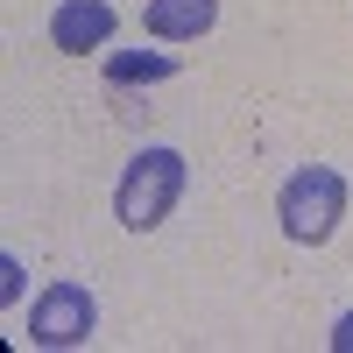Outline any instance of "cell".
<instances>
[{
  "label": "cell",
  "instance_id": "cell-3",
  "mask_svg": "<svg viewBox=\"0 0 353 353\" xmlns=\"http://www.w3.org/2000/svg\"><path fill=\"white\" fill-rule=\"evenodd\" d=\"M92 325H99V304L85 283H50L36 297V311H28V339L36 346H85Z\"/></svg>",
  "mask_w": 353,
  "mask_h": 353
},
{
  "label": "cell",
  "instance_id": "cell-5",
  "mask_svg": "<svg viewBox=\"0 0 353 353\" xmlns=\"http://www.w3.org/2000/svg\"><path fill=\"white\" fill-rule=\"evenodd\" d=\"M212 21H219V0H149V14H141V28L163 43H198Z\"/></svg>",
  "mask_w": 353,
  "mask_h": 353
},
{
  "label": "cell",
  "instance_id": "cell-2",
  "mask_svg": "<svg viewBox=\"0 0 353 353\" xmlns=\"http://www.w3.org/2000/svg\"><path fill=\"white\" fill-rule=\"evenodd\" d=\"M176 198H184V156L176 149H141L121 170V184H113V219L128 233H156L176 212Z\"/></svg>",
  "mask_w": 353,
  "mask_h": 353
},
{
  "label": "cell",
  "instance_id": "cell-8",
  "mask_svg": "<svg viewBox=\"0 0 353 353\" xmlns=\"http://www.w3.org/2000/svg\"><path fill=\"white\" fill-rule=\"evenodd\" d=\"M332 353H353V311H346L339 325H332Z\"/></svg>",
  "mask_w": 353,
  "mask_h": 353
},
{
  "label": "cell",
  "instance_id": "cell-4",
  "mask_svg": "<svg viewBox=\"0 0 353 353\" xmlns=\"http://www.w3.org/2000/svg\"><path fill=\"white\" fill-rule=\"evenodd\" d=\"M113 28H121V14H113L106 0H64V8L50 14V43L71 50V57H85V50H106Z\"/></svg>",
  "mask_w": 353,
  "mask_h": 353
},
{
  "label": "cell",
  "instance_id": "cell-6",
  "mask_svg": "<svg viewBox=\"0 0 353 353\" xmlns=\"http://www.w3.org/2000/svg\"><path fill=\"white\" fill-rule=\"evenodd\" d=\"M170 71H176V57H113V64H106L113 85H128V78H170Z\"/></svg>",
  "mask_w": 353,
  "mask_h": 353
},
{
  "label": "cell",
  "instance_id": "cell-7",
  "mask_svg": "<svg viewBox=\"0 0 353 353\" xmlns=\"http://www.w3.org/2000/svg\"><path fill=\"white\" fill-rule=\"evenodd\" d=\"M0 297H8V304L21 297V261H0Z\"/></svg>",
  "mask_w": 353,
  "mask_h": 353
},
{
  "label": "cell",
  "instance_id": "cell-1",
  "mask_svg": "<svg viewBox=\"0 0 353 353\" xmlns=\"http://www.w3.org/2000/svg\"><path fill=\"white\" fill-rule=\"evenodd\" d=\"M276 219H283V233L297 248H325L332 233H339V219H346V176L332 163L290 170L283 191H276Z\"/></svg>",
  "mask_w": 353,
  "mask_h": 353
}]
</instances>
